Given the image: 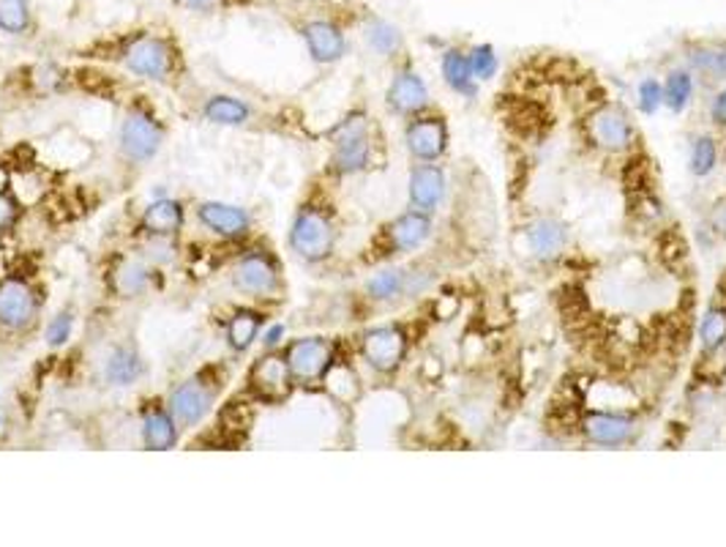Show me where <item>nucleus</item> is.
I'll return each mask as SVG.
<instances>
[{"label":"nucleus","mask_w":726,"mask_h":547,"mask_svg":"<svg viewBox=\"0 0 726 547\" xmlns=\"http://www.w3.org/2000/svg\"><path fill=\"white\" fill-rule=\"evenodd\" d=\"M104 53L118 60L131 75L164 82V86L186 71L178 38L168 31H153V27H137V31L110 38L104 42Z\"/></svg>","instance_id":"1"},{"label":"nucleus","mask_w":726,"mask_h":547,"mask_svg":"<svg viewBox=\"0 0 726 547\" xmlns=\"http://www.w3.org/2000/svg\"><path fill=\"white\" fill-rule=\"evenodd\" d=\"M224 384H227L224 364H208V367L197 369V373L188 375L183 384L175 386V391L168 400V408L173 411L178 428L183 430L197 428V424L214 411Z\"/></svg>","instance_id":"2"},{"label":"nucleus","mask_w":726,"mask_h":547,"mask_svg":"<svg viewBox=\"0 0 726 547\" xmlns=\"http://www.w3.org/2000/svg\"><path fill=\"white\" fill-rule=\"evenodd\" d=\"M336 247V228L334 219L325 208L320 206H301L290 228V250L301 261L320 263L331 258Z\"/></svg>","instance_id":"3"},{"label":"nucleus","mask_w":726,"mask_h":547,"mask_svg":"<svg viewBox=\"0 0 726 547\" xmlns=\"http://www.w3.org/2000/svg\"><path fill=\"white\" fill-rule=\"evenodd\" d=\"M164 124L142 104H135L126 113L124 124H120V153H124L129 162L146 164L162 151L164 143Z\"/></svg>","instance_id":"4"},{"label":"nucleus","mask_w":726,"mask_h":547,"mask_svg":"<svg viewBox=\"0 0 726 547\" xmlns=\"http://www.w3.org/2000/svg\"><path fill=\"white\" fill-rule=\"evenodd\" d=\"M246 386L249 395L263 406H281V402L290 400L298 384L292 378L285 353L268 351L249 367Z\"/></svg>","instance_id":"5"},{"label":"nucleus","mask_w":726,"mask_h":547,"mask_svg":"<svg viewBox=\"0 0 726 547\" xmlns=\"http://www.w3.org/2000/svg\"><path fill=\"white\" fill-rule=\"evenodd\" d=\"M281 353L296 384H320L334 369V342L325 337H298Z\"/></svg>","instance_id":"6"},{"label":"nucleus","mask_w":726,"mask_h":547,"mask_svg":"<svg viewBox=\"0 0 726 547\" xmlns=\"http://www.w3.org/2000/svg\"><path fill=\"white\" fill-rule=\"evenodd\" d=\"M232 285L252 298H274L281 290V266L274 252L252 250L235 263Z\"/></svg>","instance_id":"7"},{"label":"nucleus","mask_w":726,"mask_h":547,"mask_svg":"<svg viewBox=\"0 0 726 547\" xmlns=\"http://www.w3.org/2000/svg\"><path fill=\"white\" fill-rule=\"evenodd\" d=\"M38 312V296L22 276H5L0 282V326L5 331L31 329Z\"/></svg>","instance_id":"8"},{"label":"nucleus","mask_w":726,"mask_h":547,"mask_svg":"<svg viewBox=\"0 0 726 547\" xmlns=\"http://www.w3.org/2000/svg\"><path fill=\"white\" fill-rule=\"evenodd\" d=\"M361 353L377 373H393L407 353V334L399 326H377L364 334Z\"/></svg>","instance_id":"9"},{"label":"nucleus","mask_w":726,"mask_h":547,"mask_svg":"<svg viewBox=\"0 0 726 547\" xmlns=\"http://www.w3.org/2000/svg\"><path fill=\"white\" fill-rule=\"evenodd\" d=\"M301 36L307 42L309 55L318 64H336L347 55V38L345 31L336 20L331 16H312V20L301 22Z\"/></svg>","instance_id":"10"},{"label":"nucleus","mask_w":726,"mask_h":547,"mask_svg":"<svg viewBox=\"0 0 726 547\" xmlns=\"http://www.w3.org/2000/svg\"><path fill=\"white\" fill-rule=\"evenodd\" d=\"M369 159L371 143L369 137H366L364 121L350 118L347 124H342L339 129H336V148L331 164H334V170L339 175H353L366 170Z\"/></svg>","instance_id":"11"},{"label":"nucleus","mask_w":726,"mask_h":547,"mask_svg":"<svg viewBox=\"0 0 726 547\" xmlns=\"http://www.w3.org/2000/svg\"><path fill=\"white\" fill-rule=\"evenodd\" d=\"M197 219L203 228L221 236V239H243V236L252 230V217L246 214V208L230 206V203H203V206L197 208Z\"/></svg>","instance_id":"12"},{"label":"nucleus","mask_w":726,"mask_h":547,"mask_svg":"<svg viewBox=\"0 0 726 547\" xmlns=\"http://www.w3.org/2000/svg\"><path fill=\"white\" fill-rule=\"evenodd\" d=\"M178 422L173 411L159 400L146 402L142 408V444L153 452H168L178 444Z\"/></svg>","instance_id":"13"},{"label":"nucleus","mask_w":726,"mask_h":547,"mask_svg":"<svg viewBox=\"0 0 726 547\" xmlns=\"http://www.w3.org/2000/svg\"><path fill=\"white\" fill-rule=\"evenodd\" d=\"M590 135L596 146L607 148V151H623L634 137V126L623 110L601 107L590 115Z\"/></svg>","instance_id":"14"},{"label":"nucleus","mask_w":726,"mask_h":547,"mask_svg":"<svg viewBox=\"0 0 726 547\" xmlns=\"http://www.w3.org/2000/svg\"><path fill=\"white\" fill-rule=\"evenodd\" d=\"M407 140L410 153H413L418 162H435V159L442 157L448 143V132L442 118H415L413 124L407 126Z\"/></svg>","instance_id":"15"},{"label":"nucleus","mask_w":726,"mask_h":547,"mask_svg":"<svg viewBox=\"0 0 726 547\" xmlns=\"http://www.w3.org/2000/svg\"><path fill=\"white\" fill-rule=\"evenodd\" d=\"M426 104H429L426 82L410 69L396 71L391 88H388V107L399 115H413V113H420Z\"/></svg>","instance_id":"16"},{"label":"nucleus","mask_w":726,"mask_h":547,"mask_svg":"<svg viewBox=\"0 0 726 547\" xmlns=\"http://www.w3.org/2000/svg\"><path fill=\"white\" fill-rule=\"evenodd\" d=\"M446 195V173L437 164H418L410 173V203L418 212H435Z\"/></svg>","instance_id":"17"},{"label":"nucleus","mask_w":726,"mask_h":547,"mask_svg":"<svg viewBox=\"0 0 726 547\" xmlns=\"http://www.w3.org/2000/svg\"><path fill=\"white\" fill-rule=\"evenodd\" d=\"M183 219H186L183 203L173 201V197H162V201H153L146 208L140 219V230L151 236V239H173L175 233H181Z\"/></svg>","instance_id":"18"},{"label":"nucleus","mask_w":726,"mask_h":547,"mask_svg":"<svg viewBox=\"0 0 726 547\" xmlns=\"http://www.w3.org/2000/svg\"><path fill=\"white\" fill-rule=\"evenodd\" d=\"M581 428H585L587 438L598 446H623L634 435V422L620 413H590L581 422Z\"/></svg>","instance_id":"19"},{"label":"nucleus","mask_w":726,"mask_h":547,"mask_svg":"<svg viewBox=\"0 0 726 547\" xmlns=\"http://www.w3.org/2000/svg\"><path fill=\"white\" fill-rule=\"evenodd\" d=\"M429 233H431L429 214L415 208V212L402 214V217L388 228V244H391V250L396 252L418 250V247L429 239Z\"/></svg>","instance_id":"20"},{"label":"nucleus","mask_w":726,"mask_h":547,"mask_svg":"<svg viewBox=\"0 0 726 547\" xmlns=\"http://www.w3.org/2000/svg\"><path fill=\"white\" fill-rule=\"evenodd\" d=\"M265 323V315L260 309H249L241 307L232 312L230 323H227V345L232 347L235 353H246L249 347L257 342L260 329Z\"/></svg>","instance_id":"21"},{"label":"nucleus","mask_w":726,"mask_h":547,"mask_svg":"<svg viewBox=\"0 0 726 547\" xmlns=\"http://www.w3.org/2000/svg\"><path fill=\"white\" fill-rule=\"evenodd\" d=\"M689 66L713 82L726 80V42H700L689 47Z\"/></svg>","instance_id":"22"},{"label":"nucleus","mask_w":726,"mask_h":547,"mask_svg":"<svg viewBox=\"0 0 726 547\" xmlns=\"http://www.w3.org/2000/svg\"><path fill=\"white\" fill-rule=\"evenodd\" d=\"M565 241H568V233H565V225H560L557 219H539L528 228V244L535 258L557 255Z\"/></svg>","instance_id":"23"},{"label":"nucleus","mask_w":726,"mask_h":547,"mask_svg":"<svg viewBox=\"0 0 726 547\" xmlns=\"http://www.w3.org/2000/svg\"><path fill=\"white\" fill-rule=\"evenodd\" d=\"M203 115L210 121V124L219 126H241L246 124L252 110H249L246 102L235 96H214L208 99V104L203 107Z\"/></svg>","instance_id":"24"},{"label":"nucleus","mask_w":726,"mask_h":547,"mask_svg":"<svg viewBox=\"0 0 726 547\" xmlns=\"http://www.w3.org/2000/svg\"><path fill=\"white\" fill-rule=\"evenodd\" d=\"M113 285L124 298H137L148 287V266L137 258H126L113 272Z\"/></svg>","instance_id":"25"},{"label":"nucleus","mask_w":726,"mask_h":547,"mask_svg":"<svg viewBox=\"0 0 726 547\" xmlns=\"http://www.w3.org/2000/svg\"><path fill=\"white\" fill-rule=\"evenodd\" d=\"M0 31L9 36H27L33 31L31 0H0Z\"/></svg>","instance_id":"26"},{"label":"nucleus","mask_w":726,"mask_h":547,"mask_svg":"<svg viewBox=\"0 0 726 547\" xmlns=\"http://www.w3.org/2000/svg\"><path fill=\"white\" fill-rule=\"evenodd\" d=\"M442 77L448 86L459 93H473V69H470V55L459 49H448L442 55Z\"/></svg>","instance_id":"27"},{"label":"nucleus","mask_w":726,"mask_h":547,"mask_svg":"<svg viewBox=\"0 0 726 547\" xmlns=\"http://www.w3.org/2000/svg\"><path fill=\"white\" fill-rule=\"evenodd\" d=\"M691 93H694V82H691L689 71H672L664 82V104L672 113H683L685 104L691 102Z\"/></svg>","instance_id":"28"},{"label":"nucleus","mask_w":726,"mask_h":547,"mask_svg":"<svg viewBox=\"0 0 726 547\" xmlns=\"http://www.w3.org/2000/svg\"><path fill=\"white\" fill-rule=\"evenodd\" d=\"M366 42H369L371 49H377V53L391 55L396 53V47L402 44V36H399V31L391 22L371 16L369 25H366Z\"/></svg>","instance_id":"29"},{"label":"nucleus","mask_w":726,"mask_h":547,"mask_svg":"<svg viewBox=\"0 0 726 547\" xmlns=\"http://www.w3.org/2000/svg\"><path fill=\"white\" fill-rule=\"evenodd\" d=\"M700 340H702V347H705L707 353L718 351V347L726 342V309L722 307H713L711 312L705 315V320H702L700 326Z\"/></svg>","instance_id":"30"},{"label":"nucleus","mask_w":726,"mask_h":547,"mask_svg":"<svg viewBox=\"0 0 726 547\" xmlns=\"http://www.w3.org/2000/svg\"><path fill=\"white\" fill-rule=\"evenodd\" d=\"M716 159H718V148L716 143H713V137L702 135L696 137L694 148H691V173L694 175H711L713 168H716Z\"/></svg>","instance_id":"31"},{"label":"nucleus","mask_w":726,"mask_h":547,"mask_svg":"<svg viewBox=\"0 0 726 547\" xmlns=\"http://www.w3.org/2000/svg\"><path fill=\"white\" fill-rule=\"evenodd\" d=\"M170 3L183 11H192V14H219V11L243 9V5H252L257 0H170Z\"/></svg>","instance_id":"32"},{"label":"nucleus","mask_w":726,"mask_h":547,"mask_svg":"<svg viewBox=\"0 0 726 547\" xmlns=\"http://www.w3.org/2000/svg\"><path fill=\"white\" fill-rule=\"evenodd\" d=\"M404 287V274L402 272H382L366 285L371 298H393L396 293H402Z\"/></svg>","instance_id":"33"},{"label":"nucleus","mask_w":726,"mask_h":547,"mask_svg":"<svg viewBox=\"0 0 726 547\" xmlns=\"http://www.w3.org/2000/svg\"><path fill=\"white\" fill-rule=\"evenodd\" d=\"M470 69H473V77H479V80H486V77L495 75V69H497L495 49L475 47L473 55H470Z\"/></svg>","instance_id":"34"},{"label":"nucleus","mask_w":726,"mask_h":547,"mask_svg":"<svg viewBox=\"0 0 726 547\" xmlns=\"http://www.w3.org/2000/svg\"><path fill=\"white\" fill-rule=\"evenodd\" d=\"M22 217V206L11 192H0V233H9Z\"/></svg>","instance_id":"35"},{"label":"nucleus","mask_w":726,"mask_h":547,"mask_svg":"<svg viewBox=\"0 0 726 547\" xmlns=\"http://www.w3.org/2000/svg\"><path fill=\"white\" fill-rule=\"evenodd\" d=\"M131 367H137V362L135 358H129V351H118L113 356V362H110L107 373H110V378H115L118 384H126V380L135 378Z\"/></svg>","instance_id":"36"},{"label":"nucleus","mask_w":726,"mask_h":547,"mask_svg":"<svg viewBox=\"0 0 726 547\" xmlns=\"http://www.w3.org/2000/svg\"><path fill=\"white\" fill-rule=\"evenodd\" d=\"M664 102V88L656 80H645L639 86V107L645 113H656L658 104Z\"/></svg>","instance_id":"37"},{"label":"nucleus","mask_w":726,"mask_h":547,"mask_svg":"<svg viewBox=\"0 0 726 547\" xmlns=\"http://www.w3.org/2000/svg\"><path fill=\"white\" fill-rule=\"evenodd\" d=\"M69 326H71L69 315H60V318L55 320L53 329H49V342H53V345H60V342H66V337H69Z\"/></svg>","instance_id":"38"},{"label":"nucleus","mask_w":726,"mask_h":547,"mask_svg":"<svg viewBox=\"0 0 726 547\" xmlns=\"http://www.w3.org/2000/svg\"><path fill=\"white\" fill-rule=\"evenodd\" d=\"M711 118L716 121L718 126H726V88L722 93H718L716 99H713V107H711Z\"/></svg>","instance_id":"39"}]
</instances>
